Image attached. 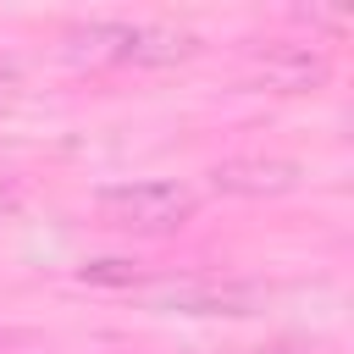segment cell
Returning a JSON list of instances; mask_svg holds the SVG:
<instances>
[{"mask_svg":"<svg viewBox=\"0 0 354 354\" xmlns=\"http://www.w3.org/2000/svg\"><path fill=\"white\" fill-rule=\"evenodd\" d=\"M94 210L122 227V232H144V238H160V232H177L194 221L199 210V194L188 183H171V177H133V183H111L94 194Z\"/></svg>","mask_w":354,"mask_h":354,"instance_id":"2","label":"cell"},{"mask_svg":"<svg viewBox=\"0 0 354 354\" xmlns=\"http://www.w3.org/2000/svg\"><path fill=\"white\" fill-rule=\"evenodd\" d=\"M260 66H266V83H271V88H282V94H304V88L326 83L332 55H326V50H310V44H277V50H266Z\"/></svg>","mask_w":354,"mask_h":354,"instance_id":"3","label":"cell"},{"mask_svg":"<svg viewBox=\"0 0 354 354\" xmlns=\"http://www.w3.org/2000/svg\"><path fill=\"white\" fill-rule=\"evenodd\" d=\"M66 50L88 66H177L194 55V33L127 17H94L66 33Z\"/></svg>","mask_w":354,"mask_h":354,"instance_id":"1","label":"cell"},{"mask_svg":"<svg viewBox=\"0 0 354 354\" xmlns=\"http://www.w3.org/2000/svg\"><path fill=\"white\" fill-rule=\"evenodd\" d=\"M216 188H227V194H288L293 166H282V160H227V166H216Z\"/></svg>","mask_w":354,"mask_h":354,"instance_id":"4","label":"cell"},{"mask_svg":"<svg viewBox=\"0 0 354 354\" xmlns=\"http://www.w3.org/2000/svg\"><path fill=\"white\" fill-rule=\"evenodd\" d=\"M77 277L94 282V288H133L144 271H138V260H88Z\"/></svg>","mask_w":354,"mask_h":354,"instance_id":"5","label":"cell"}]
</instances>
